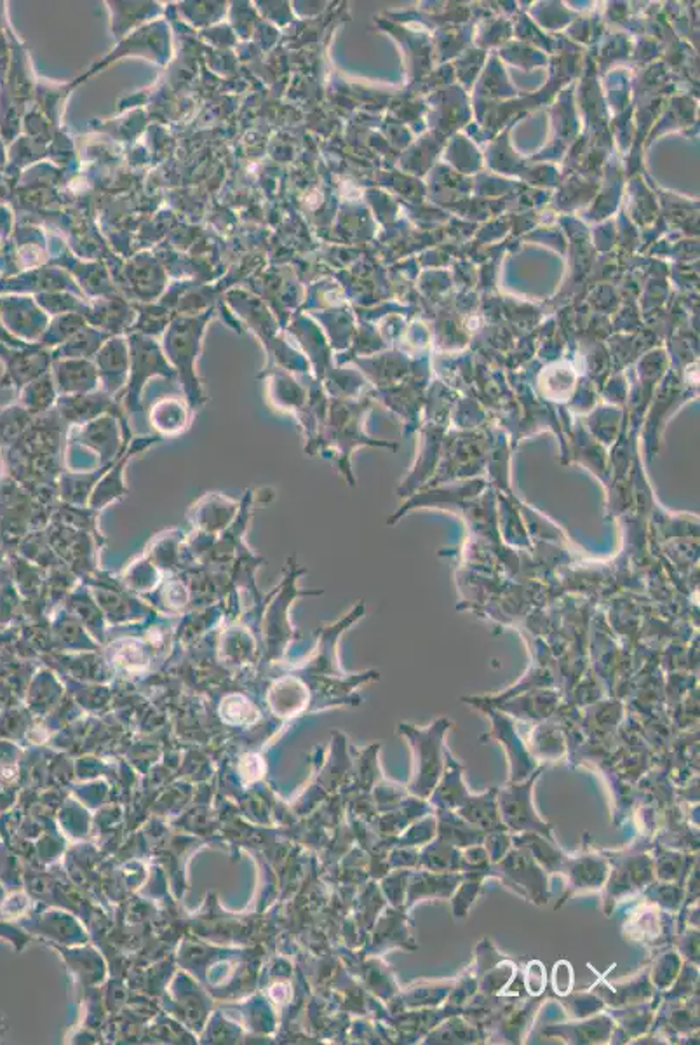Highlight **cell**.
<instances>
[{"instance_id":"14","label":"cell","mask_w":700,"mask_h":1045,"mask_svg":"<svg viewBox=\"0 0 700 1045\" xmlns=\"http://www.w3.org/2000/svg\"><path fill=\"white\" fill-rule=\"evenodd\" d=\"M552 985L554 990L559 995H568L573 986V971L572 965L561 960L558 964L554 965V972H552Z\"/></svg>"},{"instance_id":"7","label":"cell","mask_w":700,"mask_h":1045,"mask_svg":"<svg viewBox=\"0 0 700 1045\" xmlns=\"http://www.w3.org/2000/svg\"><path fill=\"white\" fill-rule=\"evenodd\" d=\"M462 877L453 875V873H445L441 875L438 871H422L413 877V882L410 884V896H408V904L417 903L422 901L424 897H448L451 896V892L455 890L458 884H460Z\"/></svg>"},{"instance_id":"11","label":"cell","mask_w":700,"mask_h":1045,"mask_svg":"<svg viewBox=\"0 0 700 1045\" xmlns=\"http://www.w3.org/2000/svg\"><path fill=\"white\" fill-rule=\"evenodd\" d=\"M460 856H462V852L457 847L438 838L432 845L425 847L420 856V864L429 871L453 873V871L460 870Z\"/></svg>"},{"instance_id":"15","label":"cell","mask_w":700,"mask_h":1045,"mask_svg":"<svg viewBox=\"0 0 700 1045\" xmlns=\"http://www.w3.org/2000/svg\"><path fill=\"white\" fill-rule=\"evenodd\" d=\"M509 843L511 840H509V836L505 835V830L490 833V836L486 838V852H488L490 861L499 863L500 859H504L507 849H509Z\"/></svg>"},{"instance_id":"9","label":"cell","mask_w":700,"mask_h":1045,"mask_svg":"<svg viewBox=\"0 0 700 1045\" xmlns=\"http://www.w3.org/2000/svg\"><path fill=\"white\" fill-rule=\"evenodd\" d=\"M108 410L112 412V406L108 405L107 399L98 396H72L61 403V415L74 424L98 418Z\"/></svg>"},{"instance_id":"1","label":"cell","mask_w":700,"mask_h":1045,"mask_svg":"<svg viewBox=\"0 0 700 1045\" xmlns=\"http://www.w3.org/2000/svg\"><path fill=\"white\" fill-rule=\"evenodd\" d=\"M450 727L448 720H438L427 729L401 725V734L406 735L413 751V777L410 791L425 798L438 786L445 770V734Z\"/></svg>"},{"instance_id":"6","label":"cell","mask_w":700,"mask_h":1045,"mask_svg":"<svg viewBox=\"0 0 700 1045\" xmlns=\"http://www.w3.org/2000/svg\"><path fill=\"white\" fill-rule=\"evenodd\" d=\"M438 833L439 840L450 843L453 847H471V845H479L485 840L483 831H479L458 814L446 809H441L439 812Z\"/></svg>"},{"instance_id":"12","label":"cell","mask_w":700,"mask_h":1045,"mask_svg":"<svg viewBox=\"0 0 700 1045\" xmlns=\"http://www.w3.org/2000/svg\"><path fill=\"white\" fill-rule=\"evenodd\" d=\"M465 873L467 875H465L464 885L460 887L457 896L453 899V915H455V918L467 917L471 904L478 897L483 878L493 875L492 871H465Z\"/></svg>"},{"instance_id":"5","label":"cell","mask_w":700,"mask_h":1045,"mask_svg":"<svg viewBox=\"0 0 700 1045\" xmlns=\"http://www.w3.org/2000/svg\"><path fill=\"white\" fill-rule=\"evenodd\" d=\"M458 816L465 819L483 833L493 831H504V824L500 821L499 803H497V789H492L485 795L469 796L457 809ZM507 831V830H505Z\"/></svg>"},{"instance_id":"2","label":"cell","mask_w":700,"mask_h":1045,"mask_svg":"<svg viewBox=\"0 0 700 1045\" xmlns=\"http://www.w3.org/2000/svg\"><path fill=\"white\" fill-rule=\"evenodd\" d=\"M539 772H535L525 783H511L509 788H504L499 793L500 821L505 830L526 831V833H537L547 840H552L551 826H547L533 809L532 793L533 784L537 781Z\"/></svg>"},{"instance_id":"3","label":"cell","mask_w":700,"mask_h":1045,"mask_svg":"<svg viewBox=\"0 0 700 1045\" xmlns=\"http://www.w3.org/2000/svg\"><path fill=\"white\" fill-rule=\"evenodd\" d=\"M500 878L505 884L518 890L519 894L532 899L535 903H546L547 882L544 868L533 859L528 850H514L509 856L500 859Z\"/></svg>"},{"instance_id":"13","label":"cell","mask_w":700,"mask_h":1045,"mask_svg":"<svg viewBox=\"0 0 700 1045\" xmlns=\"http://www.w3.org/2000/svg\"><path fill=\"white\" fill-rule=\"evenodd\" d=\"M544 969L546 967L537 962V960H533L526 967V990H528V993L535 995V997H539L540 993L544 992V988H546V971Z\"/></svg>"},{"instance_id":"8","label":"cell","mask_w":700,"mask_h":1045,"mask_svg":"<svg viewBox=\"0 0 700 1045\" xmlns=\"http://www.w3.org/2000/svg\"><path fill=\"white\" fill-rule=\"evenodd\" d=\"M82 445H88L101 453V462L114 457V452L119 445V432L114 424V418H98L93 424H86L82 429Z\"/></svg>"},{"instance_id":"4","label":"cell","mask_w":700,"mask_h":1045,"mask_svg":"<svg viewBox=\"0 0 700 1045\" xmlns=\"http://www.w3.org/2000/svg\"><path fill=\"white\" fill-rule=\"evenodd\" d=\"M462 772H464V767L446 749L445 770L439 779L441 784L436 786L431 793V800L434 805H438L439 809L457 810L471 796V793L465 788Z\"/></svg>"},{"instance_id":"10","label":"cell","mask_w":700,"mask_h":1045,"mask_svg":"<svg viewBox=\"0 0 700 1045\" xmlns=\"http://www.w3.org/2000/svg\"><path fill=\"white\" fill-rule=\"evenodd\" d=\"M152 427L166 436H176L189 427V413L176 401H162L152 408Z\"/></svg>"}]
</instances>
